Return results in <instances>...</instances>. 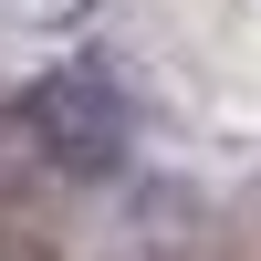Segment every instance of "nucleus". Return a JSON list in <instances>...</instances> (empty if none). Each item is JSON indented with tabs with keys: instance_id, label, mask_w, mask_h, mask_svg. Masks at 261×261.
Wrapping results in <instances>:
<instances>
[{
	"instance_id": "nucleus-1",
	"label": "nucleus",
	"mask_w": 261,
	"mask_h": 261,
	"mask_svg": "<svg viewBox=\"0 0 261 261\" xmlns=\"http://www.w3.org/2000/svg\"><path fill=\"white\" fill-rule=\"evenodd\" d=\"M21 136L63 167V178H115L125 167V94L105 63H63V73H32L21 84Z\"/></svg>"
}]
</instances>
